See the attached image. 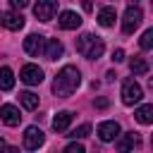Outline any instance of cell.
<instances>
[{
	"instance_id": "cell-15",
	"label": "cell",
	"mask_w": 153,
	"mask_h": 153,
	"mask_svg": "<svg viewBox=\"0 0 153 153\" xmlns=\"http://www.w3.org/2000/svg\"><path fill=\"white\" fill-rule=\"evenodd\" d=\"M115 19H117V12H115V7H103L100 12H98V24L100 26H112L115 24Z\"/></svg>"
},
{
	"instance_id": "cell-17",
	"label": "cell",
	"mask_w": 153,
	"mask_h": 153,
	"mask_svg": "<svg viewBox=\"0 0 153 153\" xmlns=\"http://www.w3.org/2000/svg\"><path fill=\"white\" fill-rule=\"evenodd\" d=\"M134 146H139V136H136L134 131H127V134L117 141V151H129V148H134Z\"/></svg>"
},
{
	"instance_id": "cell-13",
	"label": "cell",
	"mask_w": 153,
	"mask_h": 153,
	"mask_svg": "<svg viewBox=\"0 0 153 153\" xmlns=\"http://www.w3.org/2000/svg\"><path fill=\"white\" fill-rule=\"evenodd\" d=\"M136 122L139 124H153V103H146V105H139L136 112H134Z\"/></svg>"
},
{
	"instance_id": "cell-7",
	"label": "cell",
	"mask_w": 153,
	"mask_h": 153,
	"mask_svg": "<svg viewBox=\"0 0 153 153\" xmlns=\"http://www.w3.org/2000/svg\"><path fill=\"white\" fill-rule=\"evenodd\" d=\"M43 141H45V136H43V131H41L38 127H29V129L24 131V148L36 151V148L43 146Z\"/></svg>"
},
{
	"instance_id": "cell-9",
	"label": "cell",
	"mask_w": 153,
	"mask_h": 153,
	"mask_svg": "<svg viewBox=\"0 0 153 153\" xmlns=\"http://www.w3.org/2000/svg\"><path fill=\"white\" fill-rule=\"evenodd\" d=\"M57 24H60V29L72 31V29H79V26H81V17H79L76 12H72V10H67V12H62V14H60Z\"/></svg>"
},
{
	"instance_id": "cell-27",
	"label": "cell",
	"mask_w": 153,
	"mask_h": 153,
	"mask_svg": "<svg viewBox=\"0 0 153 153\" xmlns=\"http://www.w3.org/2000/svg\"><path fill=\"white\" fill-rule=\"evenodd\" d=\"M96 108H108V100H105V98H98V100H96Z\"/></svg>"
},
{
	"instance_id": "cell-14",
	"label": "cell",
	"mask_w": 153,
	"mask_h": 153,
	"mask_svg": "<svg viewBox=\"0 0 153 153\" xmlns=\"http://www.w3.org/2000/svg\"><path fill=\"white\" fill-rule=\"evenodd\" d=\"M69 122H72V112H69V110H60V112L53 117V129H55V131H67Z\"/></svg>"
},
{
	"instance_id": "cell-23",
	"label": "cell",
	"mask_w": 153,
	"mask_h": 153,
	"mask_svg": "<svg viewBox=\"0 0 153 153\" xmlns=\"http://www.w3.org/2000/svg\"><path fill=\"white\" fill-rule=\"evenodd\" d=\"M65 153H84V146L81 143H69V146H65Z\"/></svg>"
},
{
	"instance_id": "cell-26",
	"label": "cell",
	"mask_w": 153,
	"mask_h": 153,
	"mask_svg": "<svg viewBox=\"0 0 153 153\" xmlns=\"http://www.w3.org/2000/svg\"><path fill=\"white\" fill-rule=\"evenodd\" d=\"M81 5H84V10H86V12H91V10H93V0H81Z\"/></svg>"
},
{
	"instance_id": "cell-19",
	"label": "cell",
	"mask_w": 153,
	"mask_h": 153,
	"mask_svg": "<svg viewBox=\"0 0 153 153\" xmlns=\"http://www.w3.org/2000/svg\"><path fill=\"white\" fill-rule=\"evenodd\" d=\"M12 86H14V74H12L10 67H2L0 69V88L2 91H10Z\"/></svg>"
},
{
	"instance_id": "cell-20",
	"label": "cell",
	"mask_w": 153,
	"mask_h": 153,
	"mask_svg": "<svg viewBox=\"0 0 153 153\" xmlns=\"http://www.w3.org/2000/svg\"><path fill=\"white\" fill-rule=\"evenodd\" d=\"M129 69H131V74H146V72H148V65H146L143 57H131Z\"/></svg>"
},
{
	"instance_id": "cell-22",
	"label": "cell",
	"mask_w": 153,
	"mask_h": 153,
	"mask_svg": "<svg viewBox=\"0 0 153 153\" xmlns=\"http://www.w3.org/2000/svg\"><path fill=\"white\" fill-rule=\"evenodd\" d=\"M88 134H91V127H88V124H81V127L72 129L67 136H72V139H84V136H88Z\"/></svg>"
},
{
	"instance_id": "cell-18",
	"label": "cell",
	"mask_w": 153,
	"mask_h": 153,
	"mask_svg": "<svg viewBox=\"0 0 153 153\" xmlns=\"http://www.w3.org/2000/svg\"><path fill=\"white\" fill-rule=\"evenodd\" d=\"M19 103H22L26 110H36V108H38V96L31 93V91H22V93H19Z\"/></svg>"
},
{
	"instance_id": "cell-21",
	"label": "cell",
	"mask_w": 153,
	"mask_h": 153,
	"mask_svg": "<svg viewBox=\"0 0 153 153\" xmlns=\"http://www.w3.org/2000/svg\"><path fill=\"white\" fill-rule=\"evenodd\" d=\"M139 45H141L143 50H151V48H153V29H146V31H143V36L139 38Z\"/></svg>"
},
{
	"instance_id": "cell-1",
	"label": "cell",
	"mask_w": 153,
	"mask_h": 153,
	"mask_svg": "<svg viewBox=\"0 0 153 153\" xmlns=\"http://www.w3.org/2000/svg\"><path fill=\"white\" fill-rule=\"evenodd\" d=\"M81 84V74H79V69L76 67H72V65H65L57 74H55V81H53V93L57 96V98H69L74 91H76V86Z\"/></svg>"
},
{
	"instance_id": "cell-8",
	"label": "cell",
	"mask_w": 153,
	"mask_h": 153,
	"mask_svg": "<svg viewBox=\"0 0 153 153\" xmlns=\"http://www.w3.org/2000/svg\"><path fill=\"white\" fill-rule=\"evenodd\" d=\"M43 43H45V38H43L41 33H31V36L24 38V50L36 57L38 53H45V50H43Z\"/></svg>"
},
{
	"instance_id": "cell-16",
	"label": "cell",
	"mask_w": 153,
	"mask_h": 153,
	"mask_svg": "<svg viewBox=\"0 0 153 153\" xmlns=\"http://www.w3.org/2000/svg\"><path fill=\"white\" fill-rule=\"evenodd\" d=\"M62 43L57 41V38H50L48 43H45V60H57L60 55H62Z\"/></svg>"
},
{
	"instance_id": "cell-3",
	"label": "cell",
	"mask_w": 153,
	"mask_h": 153,
	"mask_svg": "<svg viewBox=\"0 0 153 153\" xmlns=\"http://www.w3.org/2000/svg\"><path fill=\"white\" fill-rule=\"evenodd\" d=\"M143 22V12L139 5H129L127 12H124V19H122V31L124 33H134Z\"/></svg>"
},
{
	"instance_id": "cell-24",
	"label": "cell",
	"mask_w": 153,
	"mask_h": 153,
	"mask_svg": "<svg viewBox=\"0 0 153 153\" xmlns=\"http://www.w3.org/2000/svg\"><path fill=\"white\" fill-rule=\"evenodd\" d=\"M112 60H115V62H122V60H124V50H122V48H117V50L112 53Z\"/></svg>"
},
{
	"instance_id": "cell-12",
	"label": "cell",
	"mask_w": 153,
	"mask_h": 153,
	"mask_svg": "<svg viewBox=\"0 0 153 153\" xmlns=\"http://www.w3.org/2000/svg\"><path fill=\"white\" fill-rule=\"evenodd\" d=\"M2 24H5V29H10V31H19V29L24 26V17H22L19 12L7 10V12H2Z\"/></svg>"
},
{
	"instance_id": "cell-2",
	"label": "cell",
	"mask_w": 153,
	"mask_h": 153,
	"mask_svg": "<svg viewBox=\"0 0 153 153\" xmlns=\"http://www.w3.org/2000/svg\"><path fill=\"white\" fill-rule=\"evenodd\" d=\"M76 50H79L84 57H88V60H98V57L103 55V50H105V43H103V38H98V36H93V33H84V36L76 41Z\"/></svg>"
},
{
	"instance_id": "cell-4",
	"label": "cell",
	"mask_w": 153,
	"mask_h": 153,
	"mask_svg": "<svg viewBox=\"0 0 153 153\" xmlns=\"http://www.w3.org/2000/svg\"><path fill=\"white\" fill-rule=\"evenodd\" d=\"M141 98H143L141 86H139L134 79H127V81L122 84V103H124V105H136Z\"/></svg>"
},
{
	"instance_id": "cell-10",
	"label": "cell",
	"mask_w": 153,
	"mask_h": 153,
	"mask_svg": "<svg viewBox=\"0 0 153 153\" xmlns=\"http://www.w3.org/2000/svg\"><path fill=\"white\" fill-rule=\"evenodd\" d=\"M98 136H100V141H115L120 136V124L117 122H100L98 124Z\"/></svg>"
},
{
	"instance_id": "cell-25",
	"label": "cell",
	"mask_w": 153,
	"mask_h": 153,
	"mask_svg": "<svg viewBox=\"0 0 153 153\" xmlns=\"http://www.w3.org/2000/svg\"><path fill=\"white\" fill-rule=\"evenodd\" d=\"M10 5H12V7H17V10H22V7H26V5H29V0H10Z\"/></svg>"
},
{
	"instance_id": "cell-5",
	"label": "cell",
	"mask_w": 153,
	"mask_h": 153,
	"mask_svg": "<svg viewBox=\"0 0 153 153\" xmlns=\"http://www.w3.org/2000/svg\"><path fill=\"white\" fill-rule=\"evenodd\" d=\"M55 12H57V0H36V5H33V14L41 22H50L55 17Z\"/></svg>"
},
{
	"instance_id": "cell-6",
	"label": "cell",
	"mask_w": 153,
	"mask_h": 153,
	"mask_svg": "<svg viewBox=\"0 0 153 153\" xmlns=\"http://www.w3.org/2000/svg\"><path fill=\"white\" fill-rule=\"evenodd\" d=\"M19 79L24 84H29V86H36V84L43 81V69L36 67V65H24L22 72H19Z\"/></svg>"
},
{
	"instance_id": "cell-11",
	"label": "cell",
	"mask_w": 153,
	"mask_h": 153,
	"mask_svg": "<svg viewBox=\"0 0 153 153\" xmlns=\"http://www.w3.org/2000/svg\"><path fill=\"white\" fill-rule=\"evenodd\" d=\"M0 117H2V122H5L7 127H17V124H19V120H22L19 110H17L14 105H10V103H5V105L0 108Z\"/></svg>"
},
{
	"instance_id": "cell-29",
	"label": "cell",
	"mask_w": 153,
	"mask_h": 153,
	"mask_svg": "<svg viewBox=\"0 0 153 153\" xmlns=\"http://www.w3.org/2000/svg\"><path fill=\"white\" fill-rule=\"evenodd\" d=\"M151 7H153V0H151Z\"/></svg>"
},
{
	"instance_id": "cell-28",
	"label": "cell",
	"mask_w": 153,
	"mask_h": 153,
	"mask_svg": "<svg viewBox=\"0 0 153 153\" xmlns=\"http://www.w3.org/2000/svg\"><path fill=\"white\" fill-rule=\"evenodd\" d=\"M151 146H153V136H151Z\"/></svg>"
}]
</instances>
